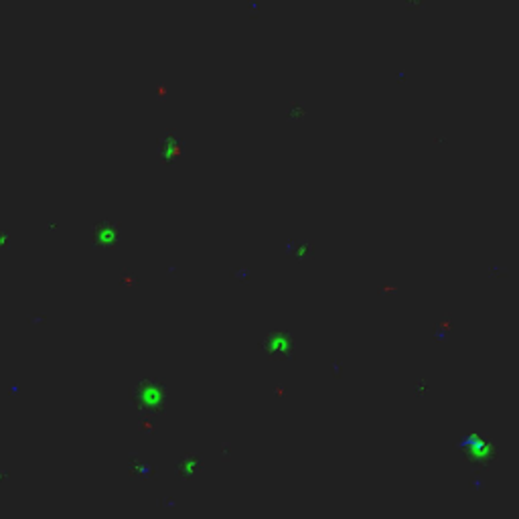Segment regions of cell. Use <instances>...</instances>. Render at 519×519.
I'll return each instance as SVG.
<instances>
[{
	"label": "cell",
	"mask_w": 519,
	"mask_h": 519,
	"mask_svg": "<svg viewBox=\"0 0 519 519\" xmlns=\"http://www.w3.org/2000/svg\"><path fill=\"white\" fill-rule=\"evenodd\" d=\"M166 383L158 377H140L130 387V401L144 412H162L166 406Z\"/></svg>",
	"instance_id": "6da1fadb"
},
{
	"label": "cell",
	"mask_w": 519,
	"mask_h": 519,
	"mask_svg": "<svg viewBox=\"0 0 519 519\" xmlns=\"http://www.w3.org/2000/svg\"><path fill=\"white\" fill-rule=\"evenodd\" d=\"M258 349L270 359H294V333L290 329H272L262 335Z\"/></svg>",
	"instance_id": "7a4b0ae2"
},
{
	"label": "cell",
	"mask_w": 519,
	"mask_h": 519,
	"mask_svg": "<svg viewBox=\"0 0 519 519\" xmlns=\"http://www.w3.org/2000/svg\"><path fill=\"white\" fill-rule=\"evenodd\" d=\"M91 242L99 250L116 248L118 242H120V225L116 221H110V219L95 221L91 225Z\"/></svg>",
	"instance_id": "3957f363"
},
{
	"label": "cell",
	"mask_w": 519,
	"mask_h": 519,
	"mask_svg": "<svg viewBox=\"0 0 519 519\" xmlns=\"http://www.w3.org/2000/svg\"><path fill=\"white\" fill-rule=\"evenodd\" d=\"M185 146V140L175 132V130H166L160 138H158V156L164 162H172L177 156H181Z\"/></svg>",
	"instance_id": "277c9868"
},
{
	"label": "cell",
	"mask_w": 519,
	"mask_h": 519,
	"mask_svg": "<svg viewBox=\"0 0 519 519\" xmlns=\"http://www.w3.org/2000/svg\"><path fill=\"white\" fill-rule=\"evenodd\" d=\"M256 274V268H252V266H244V268H240V270H236V278L238 280H252V276Z\"/></svg>",
	"instance_id": "5b68a950"
},
{
	"label": "cell",
	"mask_w": 519,
	"mask_h": 519,
	"mask_svg": "<svg viewBox=\"0 0 519 519\" xmlns=\"http://www.w3.org/2000/svg\"><path fill=\"white\" fill-rule=\"evenodd\" d=\"M310 252H313V246H310L308 242H300V244L294 246V256H296V258H304V256L310 254Z\"/></svg>",
	"instance_id": "8992f818"
},
{
	"label": "cell",
	"mask_w": 519,
	"mask_h": 519,
	"mask_svg": "<svg viewBox=\"0 0 519 519\" xmlns=\"http://www.w3.org/2000/svg\"><path fill=\"white\" fill-rule=\"evenodd\" d=\"M120 282H130V284H136V276H134L132 272L124 270V272H122V280H120Z\"/></svg>",
	"instance_id": "52a82bcc"
},
{
	"label": "cell",
	"mask_w": 519,
	"mask_h": 519,
	"mask_svg": "<svg viewBox=\"0 0 519 519\" xmlns=\"http://www.w3.org/2000/svg\"><path fill=\"white\" fill-rule=\"evenodd\" d=\"M288 112H290V116H292V112H294V116H302V114H304V108H302L300 103H292Z\"/></svg>",
	"instance_id": "ba28073f"
}]
</instances>
